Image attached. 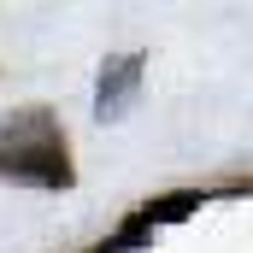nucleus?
Returning a JSON list of instances; mask_svg holds the SVG:
<instances>
[{"instance_id":"f257e3e1","label":"nucleus","mask_w":253,"mask_h":253,"mask_svg":"<svg viewBox=\"0 0 253 253\" xmlns=\"http://www.w3.org/2000/svg\"><path fill=\"white\" fill-rule=\"evenodd\" d=\"M0 177L18 183H42V189H71L77 171L65 159L59 118L47 106H18L0 118Z\"/></svg>"},{"instance_id":"f03ea898","label":"nucleus","mask_w":253,"mask_h":253,"mask_svg":"<svg viewBox=\"0 0 253 253\" xmlns=\"http://www.w3.org/2000/svg\"><path fill=\"white\" fill-rule=\"evenodd\" d=\"M141 71H147L141 53H124V59H112L106 71H100V88H94V118H100V124H118L129 106H135Z\"/></svg>"},{"instance_id":"7ed1b4c3","label":"nucleus","mask_w":253,"mask_h":253,"mask_svg":"<svg viewBox=\"0 0 253 253\" xmlns=\"http://www.w3.org/2000/svg\"><path fill=\"white\" fill-rule=\"evenodd\" d=\"M200 200H206L200 189H183V194H165V200H147L135 218H141L147 230H159V224H183L189 212H200Z\"/></svg>"}]
</instances>
